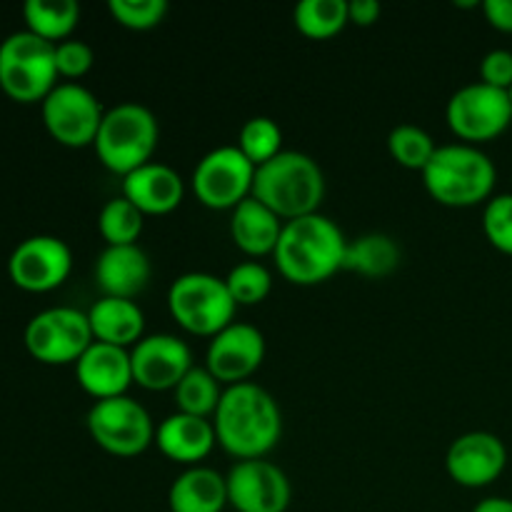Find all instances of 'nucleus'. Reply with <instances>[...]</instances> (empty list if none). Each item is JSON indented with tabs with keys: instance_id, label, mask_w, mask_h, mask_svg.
<instances>
[{
	"instance_id": "obj_36",
	"label": "nucleus",
	"mask_w": 512,
	"mask_h": 512,
	"mask_svg": "<svg viewBox=\"0 0 512 512\" xmlns=\"http://www.w3.org/2000/svg\"><path fill=\"white\" fill-rule=\"evenodd\" d=\"M480 80L493 88L510 90L512 88V50L495 48L483 55L480 60Z\"/></svg>"
},
{
	"instance_id": "obj_6",
	"label": "nucleus",
	"mask_w": 512,
	"mask_h": 512,
	"mask_svg": "<svg viewBox=\"0 0 512 512\" xmlns=\"http://www.w3.org/2000/svg\"><path fill=\"white\" fill-rule=\"evenodd\" d=\"M55 43L15 30L0 43V90L15 103H43L45 95L58 85Z\"/></svg>"
},
{
	"instance_id": "obj_11",
	"label": "nucleus",
	"mask_w": 512,
	"mask_h": 512,
	"mask_svg": "<svg viewBox=\"0 0 512 512\" xmlns=\"http://www.w3.org/2000/svg\"><path fill=\"white\" fill-rule=\"evenodd\" d=\"M40 115L53 140L68 148H85L98 138L105 108L93 90L78 80H63L45 95Z\"/></svg>"
},
{
	"instance_id": "obj_2",
	"label": "nucleus",
	"mask_w": 512,
	"mask_h": 512,
	"mask_svg": "<svg viewBox=\"0 0 512 512\" xmlns=\"http://www.w3.org/2000/svg\"><path fill=\"white\" fill-rule=\"evenodd\" d=\"M348 238L333 218L318 213L285 220L275 245L280 275L295 285H318L345 268Z\"/></svg>"
},
{
	"instance_id": "obj_37",
	"label": "nucleus",
	"mask_w": 512,
	"mask_h": 512,
	"mask_svg": "<svg viewBox=\"0 0 512 512\" xmlns=\"http://www.w3.org/2000/svg\"><path fill=\"white\" fill-rule=\"evenodd\" d=\"M483 13L493 28L512 33V0H485Z\"/></svg>"
},
{
	"instance_id": "obj_29",
	"label": "nucleus",
	"mask_w": 512,
	"mask_h": 512,
	"mask_svg": "<svg viewBox=\"0 0 512 512\" xmlns=\"http://www.w3.org/2000/svg\"><path fill=\"white\" fill-rule=\"evenodd\" d=\"M145 215L125 195H115L100 208L98 230L105 245H133L143 233Z\"/></svg>"
},
{
	"instance_id": "obj_15",
	"label": "nucleus",
	"mask_w": 512,
	"mask_h": 512,
	"mask_svg": "<svg viewBox=\"0 0 512 512\" xmlns=\"http://www.w3.org/2000/svg\"><path fill=\"white\" fill-rule=\"evenodd\" d=\"M133 380L145 390H175L193 368V350L173 333L143 335L130 348Z\"/></svg>"
},
{
	"instance_id": "obj_40",
	"label": "nucleus",
	"mask_w": 512,
	"mask_h": 512,
	"mask_svg": "<svg viewBox=\"0 0 512 512\" xmlns=\"http://www.w3.org/2000/svg\"><path fill=\"white\" fill-rule=\"evenodd\" d=\"M508 98H510V105H512V88L508 90Z\"/></svg>"
},
{
	"instance_id": "obj_21",
	"label": "nucleus",
	"mask_w": 512,
	"mask_h": 512,
	"mask_svg": "<svg viewBox=\"0 0 512 512\" xmlns=\"http://www.w3.org/2000/svg\"><path fill=\"white\" fill-rule=\"evenodd\" d=\"M155 445L173 463L193 468L200 465L218 445L215 425L210 418L188 413H173L155 430Z\"/></svg>"
},
{
	"instance_id": "obj_3",
	"label": "nucleus",
	"mask_w": 512,
	"mask_h": 512,
	"mask_svg": "<svg viewBox=\"0 0 512 512\" xmlns=\"http://www.w3.org/2000/svg\"><path fill=\"white\" fill-rule=\"evenodd\" d=\"M253 198L283 220L318 213L325 198V175L318 160L300 150H283L255 168Z\"/></svg>"
},
{
	"instance_id": "obj_35",
	"label": "nucleus",
	"mask_w": 512,
	"mask_h": 512,
	"mask_svg": "<svg viewBox=\"0 0 512 512\" xmlns=\"http://www.w3.org/2000/svg\"><path fill=\"white\" fill-rule=\"evenodd\" d=\"M95 63V53L85 40L68 38L55 43V68L60 78H83Z\"/></svg>"
},
{
	"instance_id": "obj_28",
	"label": "nucleus",
	"mask_w": 512,
	"mask_h": 512,
	"mask_svg": "<svg viewBox=\"0 0 512 512\" xmlns=\"http://www.w3.org/2000/svg\"><path fill=\"white\" fill-rule=\"evenodd\" d=\"M293 20L305 38H333L350 23L348 0H300L293 10Z\"/></svg>"
},
{
	"instance_id": "obj_18",
	"label": "nucleus",
	"mask_w": 512,
	"mask_h": 512,
	"mask_svg": "<svg viewBox=\"0 0 512 512\" xmlns=\"http://www.w3.org/2000/svg\"><path fill=\"white\" fill-rule=\"evenodd\" d=\"M75 378L80 388L95 400L128 395V388L135 383L130 350L93 340L75 363Z\"/></svg>"
},
{
	"instance_id": "obj_38",
	"label": "nucleus",
	"mask_w": 512,
	"mask_h": 512,
	"mask_svg": "<svg viewBox=\"0 0 512 512\" xmlns=\"http://www.w3.org/2000/svg\"><path fill=\"white\" fill-rule=\"evenodd\" d=\"M380 13H383V5L378 0H348L350 23L368 28V25L378 23Z\"/></svg>"
},
{
	"instance_id": "obj_16",
	"label": "nucleus",
	"mask_w": 512,
	"mask_h": 512,
	"mask_svg": "<svg viewBox=\"0 0 512 512\" xmlns=\"http://www.w3.org/2000/svg\"><path fill=\"white\" fill-rule=\"evenodd\" d=\"M508 468V448L488 430L458 435L445 453V470L463 488H488Z\"/></svg>"
},
{
	"instance_id": "obj_9",
	"label": "nucleus",
	"mask_w": 512,
	"mask_h": 512,
	"mask_svg": "<svg viewBox=\"0 0 512 512\" xmlns=\"http://www.w3.org/2000/svg\"><path fill=\"white\" fill-rule=\"evenodd\" d=\"M445 120L460 143H488L498 138L512 123V105L508 90L475 80L455 90L445 105Z\"/></svg>"
},
{
	"instance_id": "obj_34",
	"label": "nucleus",
	"mask_w": 512,
	"mask_h": 512,
	"mask_svg": "<svg viewBox=\"0 0 512 512\" xmlns=\"http://www.w3.org/2000/svg\"><path fill=\"white\" fill-rule=\"evenodd\" d=\"M483 233L493 248L512 255V193H498L485 203Z\"/></svg>"
},
{
	"instance_id": "obj_23",
	"label": "nucleus",
	"mask_w": 512,
	"mask_h": 512,
	"mask_svg": "<svg viewBox=\"0 0 512 512\" xmlns=\"http://www.w3.org/2000/svg\"><path fill=\"white\" fill-rule=\"evenodd\" d=\"M283 225L285 220L280 215H275L268 205L250 195L230 213V238L245 255H253V258L273 255Z\"/></svg>"
},
{
	"instance_id": "obj_10",
	"label": "nucleus",
	"mask_w": 512,
	"mask_h": 512,
	"mask_svg": "<svg viewBox=\"0 0 512 512\" xmlns=\"http://www.w3.org/2000/svg\"><path fill=\"white\" fill-rule=\"evenodd\" d=\"M25 348L38 363L68 365L78 363L80 355L93 343L88 313L68 305L40 310L25 325Z\"/></svg>"
},
{
	"instance_id": "obj_22",
	"label": "nucleus",
	"mask_w": 512,
	"mask_h": 512,
	"mask_svg": "<svg viewBox=\"0 0 512 512\" xmlns=\"http://www.w3.org/2000/svg\"><path fill=\"white\" fill-rule=\"evenodd\" d=\"M170 512H223L228 508V480L208 465L185 468L168 490Z\"/></svg>"
},
{
	"instance_id": "obj_25",
	"label": "nucleus",
	"mask_w": 512,
	"mask_h": 512,
	"mask_svg": "<svg viewBox=\"0 0 512 512\" xmlns=\"http://www.w3.org/2000/svg\"><path fill=\"white\" fill-rule=\"evenodd\" d=\"M400 265V245L385 233H365L348 240L345 268L365 278H385Z\"/></svg>"
},
{
	"instance_id": "obj_4",
	"label": "nucleus",
	"mask_w": 512,
	"mask_h": 512,
	"mask_svg": "<svg viewBox=\"0 0 512 512\" xmlns=\"http://www.w3.org/2000/svg\"><path fill=\"white\" fill-rule=\"evenodd\" d=\"M498 168L485 150L470 143L438 145L423 168V183L433 200L448 208H473L495 195Z\"/></svg>"
},
{
	"instance_id": "obj_12",
	"label": "nucleus",
	"mask_w": 512,
	"mask_h": 512,
	"mask_svg": "<svg viewBox=\"0 0 512 512\" xmlns=\"http://www.w3.org/2000/svg\"><path fill=\"white\" fill-rule=\"evenodd\" d=\"M255 165L238 145H218L208 150L193 168V193L213 210H233L253 195Z\"/></svg>"
},
{
	"instance_id": "obj_27",
	"label": "nucleus",
	"mask_w": 512,
	"mask_h": 512,
	"mask_svg": "<svg viewBox=\"0 0 512 512\" xmlns=\"http://www.w3.org/2000/svg\"><path fill=\"white\" fill-rule=\"evenodd\" d=\"M223 390V383H220L205 365L203 368L193 365V368L188 370V375L175 385V408H178V413L210 418V415H215V410H218Z\"/></svg>"
},
{
	"instance_id": "obj_13",
	"label": "nucleus",
	"mask_w": 512,
	"mask_h": 512,
	"mask_svg": "<svg viewBox=\"0 0 512 512\" xmlns=\"http://www.w3.org/2000/svg\"><path fill=\"white\" fill-rule=\"evenodd\" d=\"M73 270V250L58 235H30L20 240L8 258V275L28 293L60 288Z\"/></svg>"
},
{
	"instance_id": "obj_19",
	"label": "nucleus",
	"mask_w": 512,
	"mask_h": 512,
	"mask_svg": "<svg viewBox=\"0 0 512 512\" xmlns=\"http://www.w3.org/2000/svg\"><path fill=\"white\" fill-rule=\"evenodd\" d=\"M153 265L148 253L133 245H105L95 260V285L110 298L135 300L150 283Z\"/></svg>"
},
{
	"instance_id": "obj_7",
	"label": "nucleus",
	"mask_w": 512,
	"mask_h": 512,
	"mask_svg": "<svg viewBox=\"0 0 512 512\" xmlns=\"http://www.w3.org/2000/svg\"><path fill=\"white\" fill-rule=\"evenodd\" d=\"M170 315L180 328L193 335L213 338L235 320L238 303L230 295L225 278L193 270L183 273L168 288Z\"/></svg>"
},
{
	"instance_id": "obj_14",
	"label": "nucleus",
	"mask_w": 512,
	"mask_h": 512,
	"mask_svg": "<svg viewBox=\"0 0 512 512\" xmlns=\"http://www.w3.org/2000/svg\"><path fill=\"white\" fill-rule=\"evenodd\" d=\"M228 505L235 512H285L293 488L283 468L270 460H238L225 475Z\"/></svg>"
},
{
	"instance_id": "obj_30",
	"label": "nucleus",
	"mask_w": 512,
	"mask_h": 512,
	"mask_svg": "<svg viewBox=\"0 0 512 512\" xmlns=\"http://www.w3.org/2000/svg\"><path fill=\"white\" fill-rule=\"evenodd\" d=\"M388 150L398 165L423 173V168L430 163V158L435 155L438 145H435L433 135L425 128L413 123H403L395 125V128L390 130Z\"/></svg>"
},
{
	"instance_id": "obj_32",
	"label": "nucleus",
	"mask_w": 512,
	"mask_h": 512,
	"mask_svg": "<svg viewBox=\"0 0 512 512\" xmlns=\"http://www.w3.org/2000/svg\"><path fill=\"white\" fill-rule=\"evenodd\" d=\"M225 285L238 305H258L273 290V275L258 260H243L230 268V273L225 275Z\"/></svg>"
},
{
	"instance_id": "obj_33",
	"label": "nucleus",
	"mask_w": 512,
	"mask_h": 512,
	"mask_svg": "<svg viewBox=\"0 0 512 512\" xmlns=\"http://www.w3.org/2000/svg\"><path fill=\"white\" fill-rule=\"evenodd\" d=\"M115 23L130 30H150L168 15V0H108Z\"/></svg>"
},
{
	"instance_id": "obj_31",
	"label": "nucleus",
	"mask_w": 512,
	"mask_h": 512,
	"mask_svg": "<svg viewBox=\"0 0 512 512\" xmlns=\"http://www.w3.org/2000/svg\"><path fill=\"white\" fill-rule=\"evenodd\" d=\"M235 145L258 168V165L268 163L270 158L283 153V130L268 115H255V118L245 120Z\"/></svg>"
},
{
	"instance_id": "obj_17",
	"label": "nucleus",
	"mask_w": 512,
	"mask_h": 512,
	"mask_svg": "<svg viewBox=\"0 0 512 512\" xmlns=\"http://www.w3.org/2000/svg\"><path fill=\"white\" fill-rule=\"evenodd\" d=\"M265 360V335L255 325L233 320L213 335L205 350V368L228 388L245 383Z\"/></svg>"
},
{
	"instance_id": "obj_26",
	"label": "nucleus",
	"mask_w": 512,
	"mask_h": 512,
	"mask_svg": "<svg viewBox=\"0 0 512 512\" xmlns=\"http://www.w3.org/2000/svg\"><path fill=\"white\" fill-rule=\"evenodd\" d=\"M25 28L50 43L68 40L80 20V5L75 0H28L23 5Z\"/></svg>"
},
{
	"instance_id": "obj_24",
	"label": "nucleus",
	"mask_w": 512,
	"mask_h": 512,
	"mask_svg": "<svg viewBox=\"0 0 512 512\" xmlns=\"http://www.w3.org/2000/svg\"><path fill=\"white\" fill-rule=\"evenodd\" d=\"M88 320L95 340L118 345V348L130 350L145 335L143 308L128 298L103 295V298L90 305Z\"/></svg>"
},
{
	"instance_id": "obj_8",
	"label": "nucleus",
	"mask_w": 512,
	"mask_h": 512,
	"mask_svg": "<svg viewBox=\"0 0 512 512\" xmlns=\"http://www.w3.org/2000/svg\"><path fill=\"white\" fill-rule=\"evenodd\" d=\"M85 423L95 445L118 458L145 453L155 443V430H158L148 410L130 395L95 400Z\"/></svg>"
},
{
	"instance_id": "obj_1",
	"label": "nucleus",
	"mask_w": 512,
	"mask_h": 512,
	"mask_svg": "<svg viewBox=\"0 0 512 512\" xmlns=\"http://www.w3.org/2000/svg\"><path fill=\"white\" fill-rule=\"evenodd\" d=\"M213 425L225 453L238 460H258L280 443L283 413L263 385L245 380L223 390Z\"/></svg>"
},
{
	"instance_id": "obj_39",
	"label": "nucleus",
	"mask_w": 512,
	"mask_h": 512,
	"mask_svg": "<svg viewBox=\"0 0 512 512\" xmlns=\"http://www.w3.org/2000/svg\"><path fill=\"white\" fill-rule=\"evenodd\" d=\"M473 512H512V498H500V495H493V498H485L475 505Z\"/></svg>"
},
{
	"instance_id": "obj_20",
	"label": "nucleus",
	"mask_w": 512,
	"mask_h": 512,
	"mask_svg": "<svg viewBox=\"0 0 512 512\" xmlns=\"http://www.w3.org/2000/svg\"><path fill=\"white\" fill-rule=\"evenodd\" d=\"M143 215L173 213L185 195V180L173 165L150 160L123 175V193Z\"/></svg>"
},
{
	"instance_id": "obj_5",
	"label": "nucleus",
	"mask_w": 512,
	"mask_h": 512,
	"mask_svg": "<svg viewBox=\"0 0 512 512\" xmlns=\"http://www.w3.org/2000/svg\"><path fill=\"white\" fill-rule=\"evenodd\" d=\"M158 140L160 125L153 110L135 100H125L105 108L93 148L105 168L128 175L153 160Z\"/></svg>"
}]
</instances>
